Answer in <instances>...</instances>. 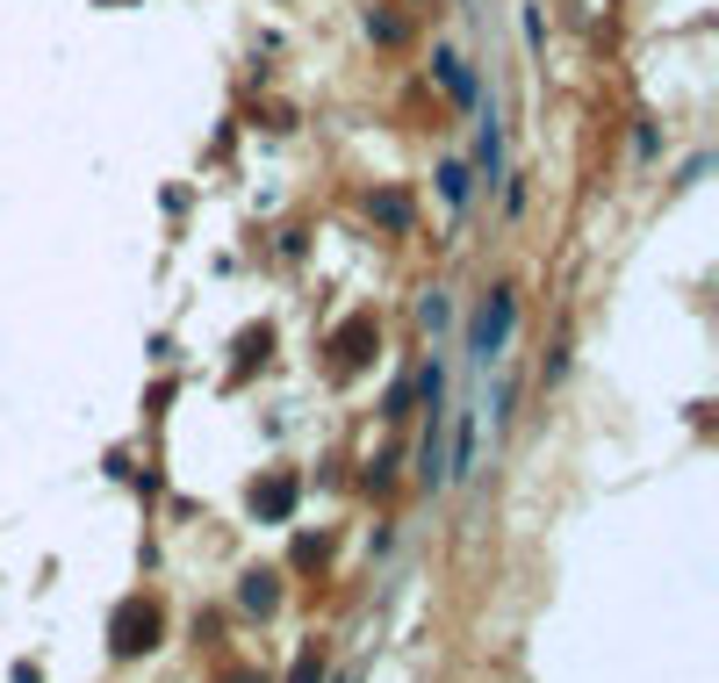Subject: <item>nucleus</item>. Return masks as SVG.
Segmentation results:
<instances>
[{
	"instance_id": "nucleus-10",
	"label": "nucleus",
	"mask_w": 719,
	"mask_h": 683,
	"mask_svg": "<svg viewBox=\"0 0 719 683\" xmlns=\"http://www.w3.org/2000/svg\"><path fill=\"white\" fill-rule=\"evenodd\" d=\"M223 683H267V676H252V669H231V676H223Z\"/></svg>"
},
{
	"instance_id": "nucleus-2",
	"label": "nucleus",
	"mask_w": 719,
	"mask_h": 683,
	"mask_svg": "<svg viewBox=\"0 0 719 683\" xmlns=\"http://www.w3.org/2000/svg\"><path fill=\"white\" fill-rule=\"evenodd\" d=\"M152 633H158L152 604H122V612H116V655H144V648H152Z\"/></svg>"
},
{
	"instance_id": "nucleus-6",
	"label": "nucleus",
	"mask_w": 719,
	"mask_h": 683,
	"mask_svg": "<svg viewBox=\"0 0 719 683\" xmlns=\"http://www.w3.org/2000/svg\"><path fill=\"white\" fill-rule=\"evenodd\" d=\"M439 80L453 86V102H475V80L461 72V58H439Z\"/></svg>"
},
{
	"instance_id": "nucleus-5",
	"label": "nucleus",
	"mask_w": 719,
	"mask_h": 683,
	"mask_svg": "<svg viewBox=\"0 0 719 683\" xmlns=\"http://www.w3.org/2000/svg\"><path fill=\"white\" fill-rule=\"evenodd\" d=\"M238 598H245V612H274V598H281V590H274V576H245V590H238Z\"/></svg>"
},
{
	"instance_id": "nucleus-9",
	"label": "nucleus",
	"mask_w": 719,
	"mask_h": 683,
	"mask_svg": "<svg viewBox=\"0 0 719 683\" xmlns=\"http://www.w3.org/2000/svg\"><path fill=\"white\" fill-rule=\"evenodd\" d=\"M288 683H325V655H303V662H295V676Z\"/></svg>"
},
{
	"instance_id": "nucleus-1",
	"label": "nucleus",
	"mask_w": 719,
	"mask_h": 683,
	"mask_svg": "<svg viewBox=\"0 0 719 683\" xmlns=\"http://www.w3.org/2000/svg\"><path fill=\"white\" fill-rule=\"evenodd\" d=\"M511 325H518V295H511V288H497L490 303L475 309V331H468V353H475V360H497L504 345H511Z\"/></svg>"
},
{
	"instance_id": "nucleus-7",
	"label": "nucleus",
	"mask_w": 719,
	"mask_h": 683,
	"mask_svg": "<svg viewBox=\"0 0 719 683\" xmlns=\"http://www.w3.org/2000/svg\"><path fill=\"white\" fill-rule=\"evenodd\" d=\"M375 216L389 223V231H403V223H411V202H403V195H381V202H375Z\"/></svg>"
},
{
	"instance_id": "nucleus-8",
	"label": "nucleus",
	"mask_w": 719,
	"mask_h": 683,
	"mask_svg": "<svg viewBox=\"0 0 719 683\" xmlns=\"http://www.w3.org/2000/svg\"><path fill=\"white\" fill-rule=\"evenodd\" d=\"M439 188H446V202H468V173H461V166H446V173H439Z\"/></svg>"
},
{
	"instance_id": "nucleus-3",
	"label": "nucleus",
	"mask_w": 719,
	"mask_h": 683,
	"mask_svg": "<svg viewBox=\"0 0 719 683\" xmlns=\"http://www.w3.org/2000/svg\"><path fill=\"white\" fill-rule=\"evenodd\" d=\"M252 504H259V518H288V511H295V475L259 482V490H252Z\"/></svg>"
},
{
	"instance_id": "nucleus-4",
	"label": "nucleus",
	"mask_w": 719,
	"mask_h": 683,
	"mask_svg": "<svg viewBox=\"0 0 719 683\" xmlns=\"http://www.w3.org/2000/svg\"><path fill=\"white\" fill-rule=\"evenodd\" d=\"M367 345H375V325H367V317H353V325L339 331V367H360V360H367Z\"/></svg>"
}]
</instances>
